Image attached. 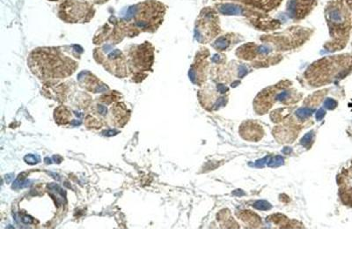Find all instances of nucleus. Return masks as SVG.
I'll return each instance as SVG.
<instances>
[{"instance_id":"obj_2","label":"nucleus","mask_w":352,"mask_h":264,"mask_svg":"<svg viewBox=\"0 0 352 264\" xmlns=\"http://www.w3.org/2000/svg\"><path fill=\"white\" fill-rule=\"evenodd\" d=\"M49 193L52 196H54L56 198V202L57 204L61 205L64 202V196H63V190L55 183H52L50 185H49Z\"/></svg>"},{"instance_id":"obj_4","label":"nucleus","mask_w":352,"mask_h":264,"mask_svg":"<svg viewBox=\"0 0 352 264\" xmlns=\"http://www.w3.org/2000/svg\"><path fill=\"white\" fill-rule=\"evenodd\" d=\"M329 18L334 22H341L342 20L341 14L338 10H332L329 13Z\"/></svg>"},{"instance_id":"obj_1","label":"nucleus","mask_w":352,"mask_h":264,"mask_svg":"<svg viewBox=\"0 0 352 264\" xmlns=\"http://www.w3.org/2000/svg\"><path fill=\"white\" fill-rule=\"evenodd\" d=\"M219 12L224 15H238L241 14L242 9L241 6L233 4H224L218 7Z\"/></svg>"},{"instance_id":"obj_6","label":"nucleus","mask_w":352,"mask_h":264,"mask_svg":"<svg viewBox=\"0 0 352 264\" xmlns=\"http://www.w3.org/2000/svg\"><path fill=\"white\" fill-rule=\"evenodd\" d=\"M99 114H102V115L106 114V113H107V108H106V107H104V106H99Z\"/></svg>"},{"instance_id":"obj_3","label":"nucleus","mask_w":352,"mask_h":264,"mask_svg":"<svg viewBox=\"0 0 352 264\" xmlns=\"http://www.w3.org/2000/svg\"><path fill=\"white\" fill-rule=\"evenodd\" d=\"M214 46L216 49H217L219 50H224V49H227V47L229 46V41L225 37H220L215 42Z\"/></svg>"},{"instance_id":"obj_5","label":"nucleus","mask_w":352,"mask_h":264,"mask_svg":"<svg viewBox=\"0 0 352 264\" xmlns=\"http://www.w3.org/2000/svg\"><path fill=\"white\" fill-rule=\"evenodd\" d=\"M25 160L29 164H36L40 161L39 157H35L34 155H28L25 157Z\"/></svg>"}]
</instances>
